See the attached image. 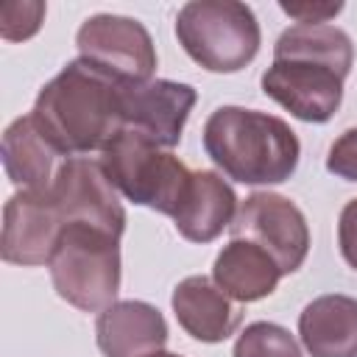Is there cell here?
Here are the masks:
<instances>
[{"mask_svg": "<svg viewBox=\"0 0 357 357\" xmlns=\"http://www.w3.org/2000/svg\"><path fill=\"white\" fill-rule=\"evenodd\" d=\"M229 231L231 237L248 240L268 251L276 259L282 276L296 273L310 251V229L304 212L279 192H251L240 204Z\"/></svg>", "mask_w": 357, "mask_h": 357, "instance_id": "cell-8", "label": "cell"}, {"mask_svg": "<svg viewBox=\"0 0 357 357\" xmlns=\"http://www.w3.org/2000/svg\"><path fill=\"white\" fill-rule=\"evenodd\" d=\"M326 170L335 173L337 178L357 181V126H354V128H346V131L329 145Z\"/></svg>", "mask_w": 357, "mask_h": 357, "instance_id": "cell-20", "label": "cell"}, {"mask_svg": "<svg viewBox=\"0 0 357 357\" xmlns=\"http://www.w3.org/2000/svg\"><path fill=\"white\" fill-rule=\"evenodd\" d=\"M231 357H301V349L284 326L254 321L237 335Z\"/></svg>", "mask_w": 357, "mask_h": 357, "instance_id": "cell-18", "label": "cell"}, {"mask_svg": "<svg viewBox=\"0 0 357 357\" xmlns=\"http://www.w3.org/2000/svg\"><path fill=\"white\" fill-rule=\"evenodd\" d=\"M64 231L61 212L47 190H17L3 206L0 257L11 265H47Z\"/></svg>", "mask_w": 357, "mask_h": 357, "instance_id": "cell-10", "label": "cell"}, {"mask_svg": "<svg viewBox=\"0 0 357 357\" xmlns=\"http://www.w3.org/2000/svg\"><path fill=\"white\" fill-rule=\"evenodd\" d=\"M284 14H290V17H296L298 22H304V25H318V22H326L329 17H335L340 8H343V3H321V6H310V3H282L279 6Z\"/></svg>", "mask_w": 357, "mask_h": 357, "instance_id": "cell-22", "label": "cell"}, {"mask_svg": "<svg viewBox=\"0 0 357 357\" xmlns=\"http://www.w3.org/2000/svg\"><path fill=\"white\" fill-rule=\"evenodd\" d=\"M95 340L103 357H145L167 343V321L148 301H114L98 312Z\"/></svg>", "mask_w": 357, "mask_h": 357, "instance_id": "cell-12", "label": "cell"}, {"mask_svg": "<svg viewBox=\"0 0 357 357\" xmlns=\"http://www.w3.org/2000/svg\"><path fill=\"white\" fill-rule=\"evenodd\" d=\"M50 195L61 212L64 226L86 223L114 237H120L126 229V209L100 162L86 156L64 159L50 184Z\"/></svg>", "mask_w": 357, "mask_h": 357, "instance_id": "cell-9", "label": "cell"}, {"mask_svg": "<svg viewBox=\"0 0 357 357\" xmlns=\"http://www.w3.org/2000/svg\"><path fill=\"white\" fill-rule=\"evenodd\" d=\"M298 337L310 357H357V298H312L298 315Z\"/></svg>", "mask_w": 357, "mask_h": 357, "instance_id": "cell-15", "label": "cell"}, {"mask_svg": "<svg viewBox=\"0 0 357 357\" xmlns=\"http://www.w3.org/2000/svg\"><path fill=\"white\" fill-rule=\"evenodd\" d=\"M3 167L20 190H47L67 156H61L39 131L31 114L17 117L3 131Z\"/></svg>", "mask_w": 357, "mask_h": 357, "instance_id": "cell-16", "label": "cell"}, {"mask_svg": "<svg viewBox=\"0 0 357 357\" xmlns=\"http://www.w3.org/2000/svg\"><path fill=\"white\" fill-rule=\"evenodd\" d=\"M282 279L276 259L248 240L231 237L215 257L212 282L234 301L248 304L271 296Z\"/></svg>", "mask_w": 357, "mask_h": 357, "instance_id": "cell-17", "label": "cell"}, {"mask_svg": "<svg viewBox=\"0 0 357 357\" xmlns=\"http://www.w3.org/2000/svg\"><path fill=\"white\" fill-rule=\"evenodd\" d=\"M237 215V195L231 184L215 170H192L190 187L178 212L173 215L176 231L190 243H212Z\"/></svg>", "mask_w": 357, "mask_h": 357, "instance_id": "cell-14", "label": "cell"}, {"mask_svg": "<svg viewBox=\"0 0 357 357\" xmlns=\"http://www.w3.org/2000/svg\"><path fill=\"white\" fill-rule=\"evenodd\" d=\"M184 53L209 73H237L254 61L262 33L254 11L237 0H192L176 17Z\"/></svg>", "mask_w": 357, "mask_h": 357, "instance_id": "cell-5", "label": "cell"}, {"mask_svg": "<svg viewBox=\"0 0 357 357\" xmlns=\"http://www.w3.org/2000/svg\"><path fill=\"white\" fill-rule=\"evenodd\" d=\"M195 100L198 92L190 84L167 78L123 84V131H134L170 151L181 142V131Z\"/></svg>", "mask_w": 357, "mask_h": 357, "instance_id": "cell-11", "label": "cell"}, {"mask_svg": "<svg viewBox=\"0 0 357 357\" xmlns=\"http://www.w3.org/2000/svg\"><path fill=\"white\" fill-rule=\"evenodd\" d=\"M100 165L117 192L170 218L178 212L192 178V170L178 156L134 131H120L100 151Z\"/></svg>", "mask_w": 357, "mask_h": 357, "instance_id": "cell-6", "label": "cell"}, {"mask_svg": "<svg viewBox=\"0 0 357 357\" xmlns=\"http://www.w3.org/2000/svg\"><path fill=\"white\" fill-rule=\"evenodd\" d=\"M117 243L120 237L86 223L64 226L47 262L56 293L84 312H103L112 307L120 293Z\"/></svg>", "mask_w": 357, "mask_h": 357, "instance_id": "cell-4", "label": "cell"}, {"mask_svg": "<svg viewBox=\"0 0 357 357\" xmlns=\"http://www.w3.org/2000/svg\"><path fill=\"white\" fill-rule=\"evenodd\" d=\"M206 156L240 184H282L293 176L301 145L296 131L268 112L220 106L204 123Z\"/></svg>", "mask_w": 357, "mask_h": 357, "instance_id": "cell-3", "label": "cell"}, {"mask_svg": "<svg viewBox=\"0 0 357 357\" xmlns=\"http://www.w3.org/2000/svg\"><path fill=\"white\" fill-rule=\"evenodd\" d=\"M351 61L354 45L343 28L298 22L276 39L262 92L304 123H326L343 100Z\"/></svg>", "mask_w": 357, "mask_h": 357, "instance_id": "cell-1", "label": "cell"}, {"mask_svg": "<svg viewBox=\"0 0 357 357\" xmlns=\"http://www.w3.org/2000/svg\"><path fill=\"white\" fill-rule=\"evenodd\" d=\"M42 17H45V3H3L0 8V33L3 39L8 42H20V39H28L39 31L42 25Z\"/></svg>", "mask_w": 357, "mask_h": 357, "instance_id": "cell-19", "label": "cell"}, {"mask_svg": "<svg viewBox=\"0 0 357 357\" xmlns=\"http://www.w3.org/2000/svg\"><path fill=\"white\" fill-rule=\"evenodd\" d=\"M337 245L349 268L357 271V198H351L337 218Z\"/></svg>", "mask_w": 357, "mask_h": 357, "instance_id": "cell-21", "label": "cell"}, {"mask_svg": "<svg viewBox=\"0 0 357 357\" xmlns=\"http://www.w3.org/2000/svg\"><path fill=\"white\" fill-rule=\"evenodd\" d=\"M31 117L67 159L103 151L126 128L123 84L89 61L73 59L39 89Z\"/></svg>", "mask_w": 357, "mask_h": 357, "instance_id": "cell-2", "label": "cell"}, {"mask_svg": "<svg viewBox=\"0 0 357 357\" xmlns=\"http://www.w3.org/2000/svg\"><path fill=\"white\" fill-rule=\"evenodd\" d=\"M170 304L178 326L201 343H220L234 335L240 324V307L209 276L181 279L173 290Z\"/></svg>", "mask_w": 357, "mask_h": 357, "instance_id": "cell-13", "label": "cell"}, {"mask_svg": "<svg viewBox=\"0 0 357 357\" xmlns=\"http://www.w3.org/2000/svg\"><path fill=\"white\" fill-rule=\"evenodd\" d=\"M145 357H181V354H173V351H153V354H145Z\"/></svg>", "mask_w": 357, "mask_h": 357, "instance_id": "cell-23", "label": "cell"}, {"mask_svg": "<svg viewBox=\"0 0 357 357\" xmlns=\"http://www.w3.org/2000/svg\"><path fill=\"white\" fill-rule=\"evenodd\" d=\"M84 61L120 84H145L156 70V47L148 28L134 17L95 14L75 33Z\"/></svg>", "mask_w": 357, "mask_h": 357, "instance_id": "cell-7", "label": "cell"}]
</instances>
